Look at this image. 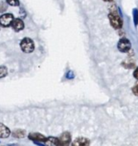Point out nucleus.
<instances>
[{
  "instance_id": "obj_2",
  "label": "nucleus",
  "mask_w": 138,
  "mask_h": 146,
  "mask_svg": "<svg viewBox=\"0 0 138 146\" xmlns=\"http://www.w3.org/2000/svg\"><path fill=\"white\" fill-rule=\"evenodd\" d=\"M21 50L25 53H31L35 50V43L34 41L28 37L23 38L20 42Z\"/></svg>"
},
{
  "instance_id": "obj_15",
  "label": "nucleus",
  "mask_w": 138,
  "mask_h": 146,
  "mask_svg": "<svg viewBox=\"0 0 138 146\" xmlns=\"http://www.w3.org/2000/svg\"><path fill=\"white\" fill-rule=\"evenodd\" d=\"M133 20H134V23L135 26H137L138 24V10L137 9H134L133 10Z\"/></svg>"
},
{
  "instance_id": "obj_10",
  "label": "nucleus",
  "mask_w": 138,
  "mask_h": 146,
  "mask_svg": "<svg viewBox=\"0 0 138 146\" xmlns=\"http://www.w3.org/2000/svg\"><path fill=\"white\" fill-rule=\"evenodd\" d=\"M45 146H59V141L58 138L54 137H47V140L44 143Z\"/></svg>"
},
{
  "instance_id": "obj_9",
  "label": "nucleus",
  "mask_w": 138,
  "mask_h": 146,
  "mask_svg": "<svg viewBox=\"0 0 138 146\" xmlns=\"http://www.w3.org/2000/svg\"><path fill=\"white\" fill-rule=\"evenodd\" d=\"M90 140L86 137H78L73 142V146H89Z\"/></svg>"
},
{
  "instance_id": "obj_12",
  "label": "nucleus",
  "mask_w": 138,
  "mask_h": 146,
  "mask_svg": "<svg viewBox=\"0 0 138 146\" xmlns=\"http://www.w3.org/2000/svg\"><path fill=\"white\" fill-rule=\"evenodd\" d=\"M7 74H8V69L4 65H0V78H5Z\"/></svg>"
},
{
  "instance_id": "obj_11",
  "label": "nucleus",
  "mask_w": 138,
  "mask_h": 146,
  "mask_svg": "<svg viewBox=\"0 0 138 146\" xmlns=\"http://www.w3.org/2000/svg\"><path fill=\"white\" fill-rule=\"evenodd\" d=\"M25 135H26V131L24 130L17 129L12 131V136L16 138H22V137H25Z\"/></svg>"
},
{
  "instance_id": "obj_21",
  "label": "nucleus",
  "mask_w": 138,
  "mask_h": 146,
  "mask_svg": "<svg viewBox=\"0 0 138 146\" xmlns=\"http://www.w3.org/2000/svg\"><path fill=\"white\" fill-rule=\"evenodd\" d=\"M0 29H1V25H0Z\"/></svg>"
},
{
  "instance_id": "obj_13",
  "label": "nucleus",
  "mask_w": 138,
  "mask_h": 146,
  "mask_svg": "<svg viewBox=\"0 0 138 146\" xmlns=\"http://www.w3.org/2000/svg\"><path fill=\"white\" fill-rule=\"evenodd\" d=\"M123 65L124 67H126V68L130 69V68H133V67H134L135 63H134V61L131 60V59H127V60H125V61L123 62Z\"/></svg>"
},
{
  "instance_id": "obj_6",
  "label": "nucleus",
  "mask_w": 138,
  "mask_h": 146,
  "mask_svg": "<svg viewBox=\"0 0 138 146\" xmlns=\"http://www.w3.org/2000/svg\"><path fill=\"white\" fill-rule=\"evenodd\" d=\"M13 30L15 32H19L21 30H23L25 27L24 25V22L23 21L22 18H15L11 23V26Z\"/></svg>"
},
{
  "instance_id": "obj_17",
  "label": "nucleus",
  "mask_w": 138,
  "mask_h": 146,
  "mask_svg": "<svg viewBox=\"0 0 138 146\" xmlns=\"http://www.w3.org/2000/svg\"><path fill=\"white\" fill-rule=\"evenodd\" d=\"M132 91H133V93H134L136 96H138V81H137V83L134 85V87L132 88Z\"/></svg>"
},
{
  "instance_id": "obj_3",
  "label": "nucleus",
  "mask_w": 138,
  "mask_h": 146,
  "mask_svg": "<svg viewBox=\"0 0 138 146\" xmlns=\"http://www.w3.org/2000/svg\"><path fill=\"white\" fill-rule=\"evenodd\" d=\"M14 19V16L11 13H5L0 16V25L4 28L11 27Z\"/></svg>"
},
{
  "instance_id": "obj_7",
  "label": "nucleus",
  "mask_w": 138,
  "mask_h": 146,
  "mask_svg": "<svg viewBox=\"0 0 138 146\" xmlns=\"http://www.w3.org/2000/svg\"><path fill=\"white\" fill-rule=\"evenodd\" d=\"M28 137L33 142H41V143H44L45 141L47 140V137L45 136H43L41 133H37V132H30Z\"/></svg>"
},
{
  "instance_id": "obj_20",
  "label": "nucleus",
  "mask_w": 138,
  "mask_h": 146,
  "mask_svg": "<svg viewBox=\"0 0 138 146\" xmlns=\"http://www.w3.org/2000/svg\"><path fill=\"white\" fill-rule=\"evenodd\" d=\"M105 1H106V2H111L112 0H105Z\"/></svg>"
},
{
  "instance_id": "obj_19",
  "label": "nucleus",
  "mask_w": 138,
  "mask_h": 146,
  "mask_svg": "<svg viewBox=\"0 0 138 146\" xmlns=\"http://www.w3.org/2000/svg\"><path fill=\"white\" fill-rule=\"evenodd\" d=\"M134 77H135V79H137V81H138V67L135 70V71H134Z\"/></svg>"
},
{
  "instance_id": "obj_1",
  "label": "nucleus",
  "mask_w": 138,
  "mask_h": 146,
  "mask_svg": "<svg viewBox=\"0 0 138 146\" xmlns=\"http://www.w3.org/2000/svg\"><path fill=\"white\" fill-rule=\"evenodd\" d=\"M111 25L115 29H120L123 27V20L121 17L117 13V11H111L108 16Z\"/></svg>"
},
{
  "instance_id": "obj_8",
  "label": "nucleus",
  "mask_w": 138,
  "mask_h": 146,
  "mask_svg": "<svg viewBox=\"0 0 138 146\" xmlns=\"http://www.w3.org/2000/svg\"><path fill=\"white\" fill-rule=\"evenodd\" d=\"M11 134V130L5 125L0 123V138H7Z\"/></svg>"
},
{
  "instance_id": "obj_18",
  "label": "nucleus",
  "mask_w": 138,
  "mask_h": 146,
  "mask_svg": "<svg viewBox=\"0 0 138 146\" xmlns=\"http://www.w3.org/2000/svg\"><path fill=\"white\" fill-rule=\"evenodd\" d=\"M6 9H7V5H6L5 3L2 2L1 4H0V12H4V11H5Z\"/></svg>"
},
{
  "instance_id": "obj_14",
  "label": "nucleus",
  "mask_w": 138,
  "mask_h": 146,
  "mask_svg": "<svg viewBox=\"0 0 138 146\" xmlns=\"http://www.w3.org/2000/svg\"><path fill=\"white\" fill-rule=\"evenodd\" d=\"M7 5L13 6V7H17L20 5V1L19 0H6Z\"/></svg>"
},
{
  "instance_id": "obj_5",
  "label": "nucleus",
  "mask_w": 138,
  "mask_h": 146,
  "mask_svg": "<svg viewBox=\"0 0 138 146\" xmlns=\"http://www.w3.org/2000/svg\"><path fill=\"white\" fill-rule=\"evenodd\" d=\"M59 146H69L71 143V134L68 131L63 132L58 138Z\"/></svg>"
},
{
  "instance_id": "obj_4",
  "label": "nucleus",
  "mask_w": 138,
  "mask_h": 146,
  "mask_svg": "<svg viewBox=\"0 0 138 146\" xmlns=\"http://www.w3.org/2000/svg\"><path fill=\"white\" fill-rule=\"evenodd\" d=\"M117 48L122 52H128L131 48V44L129 40L126 38H122L117 43Z\"/></svg>"
},
{
  "instance_id": "obj_16",
  "label": "nucleus",
  "mask_w": 138,
  "mask_h": 146,
  "mask_svg": "<svg viewBox=\"0 0 138 146\" xmlns=\"http://www.w3.org/2000/svg\"><path fill=\"white\" fill-rule=\"evenodd\" d=\"M74 71H72V70H69V71H67V73L66 74V78H67V79H73V78H74Z\"/></svg>"
}]
</instances>
